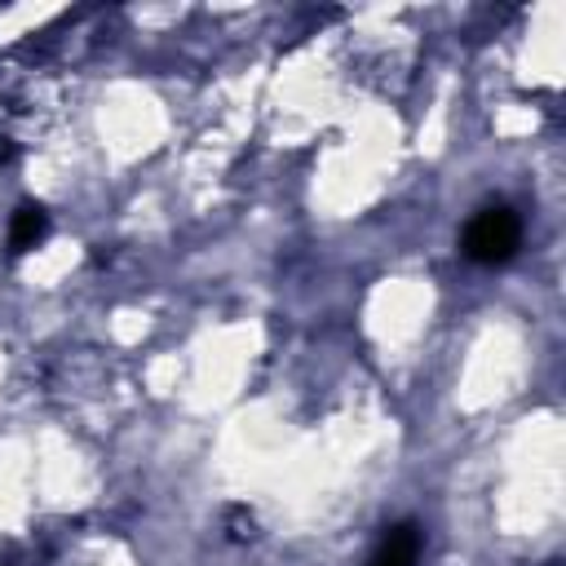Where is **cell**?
<instances>
[{
  "label": "cell",
  "instance_id": "3957f363",
  "mask_svg": "<svg viewBox=\"0 0 566 566\" xmlns=\"http://www.w3.org/2000/svg\"><path fill=\"white\" fill-rule=\"evenodd\" d=\"M44 234H49V212H44L40 203H22V208L13 212V221H9V252L22 256V252L40 248Z\"/></svg>",
  "mask_w": 566,
  "mask_h": 566
},
{
  "label": "cell",
  "instance_id": "7a4b0ae2",
  "mask_svg": "<svg viewBox=\"0 0 566 566\" xmlns=\"http://www.w3.org/2000/svg\"><path fill=\"white\" fill-rule=\"evenodd\" d=\"M416 562H420V526L416 522L385 526L380 544L367 557V566H416Z\"/></svg>",
  "mask_w": 566,
  "mask_h": 566
},
{
  "label": "cell",
  "instance_id": "6da1fadb",
  "mask_svg": "<svg viewBox=\"0 0 566 566\" xmlns=\"http://www.w3.org/2000/svg\"><path fill=\"white\" fill-rule=\"evenodd\" d=\"M460 243H464V256H469V261H478V265H500V261H509V256L517 252V243H522V221H517L513 208L491 203V208H482V212L469 217Z\"/></svg>",
  "mask_w": 566,
  "mask_h": 566
}]
</instances>
